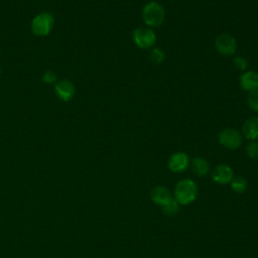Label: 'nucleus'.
I'll return each instance as SVG.
<instances>
[{
	"instance_id": "21",
	"label": "nucleus",
	"mask_w": 258,
	"mask_h": 258,
	"mask_svg": "<svg viewBox=\"0 0 258 258\" xmlns=\"http://www.w3.org/2000/svg\"><path fill=\"white\" fill-rule=\"evenodd\" d=\"M0 73H1V69H0Z\"/></svg>"
},
{
	"instance_id": "20",
	"label": "nucleus",
	"mask_w": 258,
	"mask_h": 258,
	"mask_svg": "<svg viewBox=\"0 0 258 258\" xmlns=\"http://www.w3.org/2000/svg\"><path fill=\"white\" fill-rule=\"evenodd\" d=\"M42 81L46 84H53L56 81V75L52 71H47L43 74Z\"/></svg>"
},
{
	"instance_id": "2",
	"label": "nucleus",
	"mask_w": 258,
	"mask_h": 258,
	"mask_svg": "<svg viewBox=\"0 0 258 258\" xmlns=\"http://www.w3.org/2000/svg\"><path fill=\"white\" fill-rule=\"evenodd\" d=\"M142 19L149 27H158L162 24L165 12L162 5L158 2L151 1L146 3L142 8Z\"/></svg>"
},
{
	"instance_id": "13",
	"label": "nucleus",
	"mask_w": 258,
	"mask_h": 258,
	"mask_svg": "<svg viewBox=\"0 0 258 258\" xmlns=\"http://www.w3.org/2000/svg\"><path fill=\"white\" fill-rule=\"evenodd\" d=\"M191 170L197 176H205L210 171L209 162L203 157H195L191 161Z\"/></svg>"
},
{
	"instance_id": "19",
	"label": "nucleus",
	"mask_w": 258,
	"mask_h": 258,
	"mask_svg": "<svg viewBox=\"0 0 258 258\" xmlns=\"http://www.w3.org/2000/svg\"><path fill=\"white\" fill-rule=\"evenodd\" d=\"M233 63H234L236 69L241 70V71H245L247 69V67H248V62H247L246 58H244L242 56H236L233 59Z\"/></svg>"
},
{
	"instance_id": "14",
	"label": "nucleus",
	"mask_w": 258,
	"mask_h": 258,
	"mask_svg": "<svg viewBox=\"0 0 258 258\" xmlns=\"http://www.w3.org/2000/svg\"><path fill=\"white\" fill-rule=\"evenodd\" d=\"M232 189L235 192L238 194H242L246 190L247 188V180L243 177V176H237V177H233V179L230 182Z\"/></svg>"
},
{
	"instance_id": "16",
	"label": "nucleus",
	"mask_w": 258,
	"mask_h": 258,
	"mask_svg": "<svg viewBox=\"0 0 258 258\" xmlns=\"http://www.w3.org/2000/svg\"><path fill=\"white\" fill-rule=\"evenodd\" d=\"M247 103L253 111L258 112V90L249 92V95L247 97Z\"/></svg>"
},
{
	"instance_id": "1",
	"label": "nucleus",
	"mask_w": 258,
	"mask_h": 258,
	"mask_svg": "<svg viewBox=\"0 0 258 258\" xmlns=\"http://www.w3.org/2000/svg\"><path fill=\"white\" fill-rule=\"evenodd\" d=\"M198 197L197 183L188 178L179 180L174 188L173 199L179 206H185L192 203Z\"/></svg>"
},
{
	"instance_id": "10",
	"label": "nucleus",
	"mask_w": 258,
	"mask_h": 258,
	"mask_svg": "<svg viewBox=\"0 0 258 258\" xmlns=\"http://www.w3.org/2000/svg\"><path fill=\"white\" fill-rule=\"evenodd\" d=\"M150 199L155 205L163 207L166 204H168L173 199V197L167 187L162 185H157L151 189Z\"/></svg>"
},
{
	"instance_id": "8",
	"label": "nucleus",
	"mask_w": 258,
	"mask_h": 258,
	"mask_svg": "<svg viewBox=\"0 0 258 258\" xmlns=\"http://www.w3.org/2000/svg\"><path fill=\"white\" fill-rule=\"evenodd\" d=\"M234 177L233 169L227 164H219L215 167L212 178L215 182L219 184H228Z\"/></svg>"
},
{
	"instance_id": "11",
	"label": "nucleus",
	"mask_w": 258,
	"mask_h": 258,
	"mask_svg": "<svg viewBox=\"0 0 258 258\" xmlns=\"http://www.w3.org/2000/svg\"><path fill=\"white\" fill-rule=\"evenodd\" d=\"M240 85L248 92L258 90V73L253 71L245 72L240 78Z\"/></svg>"
},
{
	"instance_id": "3",
	"label": "nucleus",
	"mask_w": 258,
	"mask_h": 258,
	"mask_svg": "<svg viewBox=\"0 0 258 258\" xmlns=\"http://www.w3.org/2000/svg\"><path fill=\"white\" fill-rule=\"evenodd\" d=\"M53 24V16L48 12H42L32 19L31 30L37 36H46L50 33Z\"/></svg>"
},
{
	"instance_id": "15",
	"label": "nucleus",
	"mask_w": 258,
	"mask_h": 258,
	"mask_svg": "<svg viewBox=\"0 0 258 258\" xmlns=\"http://www.w3.org/2000/svg\"><path fill=\"white\" fill-rule=\"evenodd\" d=\"M161 210H162V213L166 216H174L175 214H177L179 210V205L174 199H172L168 204L161 207Z\"/></svg>"
},
{
	"instance_id": "9",
	"label": "nucleus",
	"mask_w": 258,
	"mask_h": 258,
	"mask_svg": "<svg viewBox=\"0 0 258 258\" xmlns=\"http://www.w3.org/2000/svg\"><path fill=\"white\" fill-rule=\"evenodd\" d=\"M54 90L57 97L64 102L71 101L74 98L76 92L74 84L69 80L58 81L54 86Z\"/></svg>"
},
{
	"instance_id": "7",
	"label": "nucleus",
	"mask_w": 258,
	"mask_h": 258,
	"mask_svg": "<svg viewBox=\"0 0 258 258\" xmlns=\"http://www.w3.org/2000/svg\"><path fill=\"white\" fill-rule=\"evenodd\" d=\"M189 165V157L184 152H175L173 153L167 162V166L169 170L172 172H183L185 169H187Z\"/></svg>"
},
{
	"instance_id": "17",
	"label": "nucleus",
	"mask_w": 258,
	"mask_h": 258,
	"mask_svg": "<svg viewBox=\"0 0 258 258\" xmlns=\"http://www.w3.org/2000/svg\"><path fill=\"white\" fill-rule=\"evenodd\" d=\"M246 153L252 159L258 158V143L254 140L250 141L246 146Z\"/></svg>"
},
{
	"instance_id": "18",
	"label": "nucleus",
	"mask_w": 258,
	"mask_h": 258,
	"mask_svg": "<svg viewBox=\"0 0 258 258\" xmlns=\"http://www.w3.org/2000/svg\"><path fill=\"white\" fill-rule=\"evenodd\" d=\"M164 56L165 55H164L163 50L160 49V48H157V47L152 49L151 52H150V58L155 63H161L164 59Z\"/></svg>"
},
{
	"instance_id": "4",
	"label": "nucleus",
	"mask_w": 258,
	"mask_h": 258,
	"mask_svg": "<svg viewBox=\"0 0 258 258\" xmlns=\"http://www.w3.org/2000/svg\"><path fill=\"white\" fill-rule=\"evenodd\" d=\"M133 40L135 44L143 49H147L155 43V32L149 27H137L133 31Z\"/></svg>"
},
{
	"instance_id": "6",
	"label": "nucleus",
	"mask_w": 258,
	"mask_h": 258,
	"mask_svg": "<svg viewBox=\"0 0 258 258\" xmlns=\"http://www.w3.org/2000/svg\"><path fill=\"white\" fill-rule=\"evenodd\" d=\"M215 47L223 55H232L237 49V42L232 35L222 33L216 37Z\"/></svg>"
},
{
	"instance_id": "12",
	"label": "nucleus",
	"mask_w": 258,
	"mask_h": 258,
	"mask_svg": "<svg viewBox=\"0 0 258 258\" xmlns=\"http://www.w3.org/2000/svg\"><path fill=\"white\" fill-rule=\"evenodd\" d=\"M244 136L253 141L258 138V117H251L247 119L242 127Z\"/></svg>"
},
{
	"instance_id": "5",
	"label": "nucleus",
	"mask_w": 258,
	"mask_h": 258,
	"mask_svg": "<svg viewBox=\"0 0 258 258\" xmlns=\"http://www.w3.org/2000/svg\"><path fill=\"white\" fill-rule=\"evenodd\" d=\"M218 138L220 144L228 149L239 148L243 142L241 133L234 128H226L222 130L219 133Z\"/></svg>"
}]
</instances>
